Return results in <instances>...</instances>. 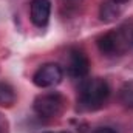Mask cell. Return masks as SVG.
Masks as SVG:
<instances>
[{
	"label": "cell",
	"instance_id": "obj_1",
	"mask_svg": "<svg viewBox=\"0 0 133 133\" xmlns=\"http://www.w3.org/2000/svg\"><path fill=\"white\" fill-rule=\"evenodd\" d=\"M110 96V87L102 77L82 79L77 95V108L82 111H95L101 108Z\"/></svg>",
	"mask_w": 133,
	"mask_h": 133
},
{
	"label": "cell",
	"instance_id": "obj_2",
	"mask_svg": "<svg viewBox=\"0 0 133 133\" xmlns=\"http://www.w3.org/2000/svg\"><path fill=\"white\" fill-rule=\"evenodd\" d=\"M98 48L105 56H121L133 48V20L119 28L102 34L98 39Z\"/></svg>",
	"mask_w": 133,
	"mask_h": 133
},
{
	"label": "cell",
	"instance_id": "obj_3",
	"mask_svg": "<svg viewBox=\"0 0 133 133\" xmlns=\"http://www.w3.org/2000/svg\"><path fill=\"white\" fill-rule=\"evenodd\" d=\"M66 99L57 91L39 95V96H36L33 102L34 111L40 118H56L64 111Z\"/></svg>",
	"mask_w": 133,
	"mask_h": 133
},
{
	"label": "cell",
	"instance_id": "obj_4",
	"mask_svg": "<svg viewBox=\"0 0 133 133\" xmlns=\"http://www.w3.org/2000/svg\"><path fill=\"white\" fill-rule=\"evenodd\" d=\"M62 77H64L62 66L59 64L50 62L37 68V71L33 76V82L39 88H50V87H56L57 84H61Z\"/></svg>",
	"mask_w": 133,
	"mask_h": 133
},
{
	"label": "cell",
	"instance_id": "obj_5",
	"mask_svg": "<svg viewBox=\"0 0 133 133\" xmlns=\"http://www.w3.org/2000/svg\"><path fill=\"white\" fill-rule=\"evenodd\" d=\"M90 71V61L87 54L79 48H71L68 51L66 74L73 79H84Z\"/></svg>",
	"mask_w": 133,
	"mask_h": 133
},
{
	"label": "cell",
	"instance_id": "obj_6",
	"mask_svg": "<svg viewBox=\"0 0 133 133\" xmlns=\"http://www.w3.org/2000/svg\"><path fill=\"white\" fill-rule=\"evenodd\" d=\"M51 16V2L50 0H31L30 3V17L36 26L42 28L48 23Z\"/></svg>",
	"mask_w": 133,
	"mask_h": 133
},
{
	"label": "cell",
	"instance_id": "obj_7",
	"mask_svg": "<svg viewBox=\"0 0 133 133\" xmlns=\"http://www.w3.org/2000/svg\"><path fill=\"white\" fill-rule=\"evenodd\" d=\"M99 16H101V20L104 22H113L116 20L119 16H121V8L118 3L115 2H104L101 5V9H99Z\"/></svg>",
	"mask_w": 133,
	"mask_h": 133
},
{
	"label": "cell",
	"instance_id": "obj_8",
	"mask_svg": "<svg viewBox=\"0 0 133 133\" xmlns=\"http://www.w3.org/2000/svg\"><path fill=\"white\" fill-rule=\"evenodd\" d=\"M14 102H16L14 88L6 82H0V107H11Z\"/></svg>",
	"mask_w": 133,
	"mask_h": 133
},
{
	"label": "cell",
	"instance_id": "obj_9",
	"mask_svg": "<svg viewBox=\"0 0 133 133\" xmlns=\"http://www.w3.org/2000/svg\"><path fill=\"white\" fill-rule=\"evenodd\" d=\"M119 99L122 102L124 107L127 108H133V81L125 82L119 91Z\"/></svg>",
	"mask_w": 133,
	"mask_h": 133
},
{
	"label": "cell",
	"instance_id": "obj_10",
	"mask_svg": "<svg viewBox=\"0 0 133 133\" xmlns=\"http://www.w3.org/2000/svg\"><path fill=\"white\" fill-rule=\"evenodd\" d=\"M0 133H8V121L0 115Z\"/></svg>",
	"mask_w": 133,
	"mask_h": 133
},
{
	"label": "cell",
	"instance_id": "obj_11",
	"mask_svg": "<svg viewBox=\"0 0 133 133\" xmlns=\"http://www.w3.org/2000/svg\"><path fill=\"white\" fill-rule=\"evenodd\" d=\"M93 133H118V132H116V130H113V129H110V127H102V129L95 130Z\"/></svg>",
	"mask_w": 133,
	"mask_h": 133
},
{
	"label": "cell",
	"instance_id": "obj_12",
	"mask_svg": "<svg viewBox=\"0 0 133 133\" xmlns=\"http://www.w3.org/2000/svg\"><path fill=\"white\" fill-rule=\"evenodd\" d=\"M111 2H115V3H118V5H121V3H127L129 0H111Z\"/></svg>",
	"mask_w": 133,
	"mask_h": 133
},
{
	"label": "cell",
	"instance_id": "obj_13",
	"mask_svg": "<svg viewBox=\"0 0 133 133\" xmlns=\"http://www.w3.org/2000/svg\"><path fill=\"white\" fill-rule=\"evenodd\" d=\"M59 133H70V132H59Z\"/></svg>",
	"mask_w": 133,
	"mask_h": 133
},
{
	"label": "cell",
	"instance_id": "obj_14",
	"mask_svg": "<svg viewBox=\"0 0 133 133\" xmlns=\"http://www.w3.org/2000/svg\"><path fill=\"white\" fill-rule=\"evenodd\" d=\"M43 133H53V132H43Z\"/></svg>",
	"mask_w": 133,
	"mask_h": 133
}]
</instances>
